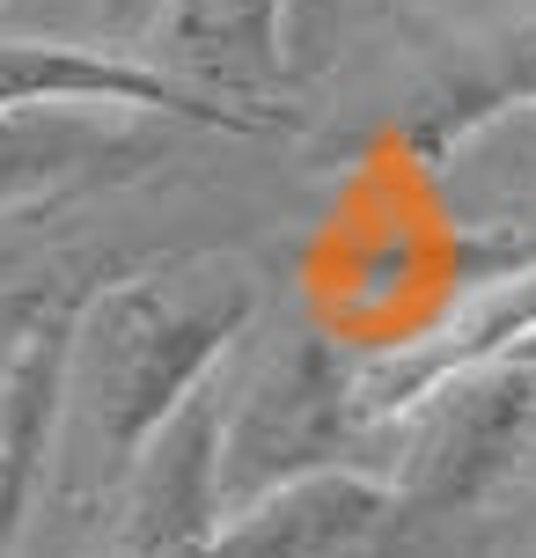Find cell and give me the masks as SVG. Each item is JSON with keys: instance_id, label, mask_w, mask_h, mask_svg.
<instances>
[{"instance_id": "obj_2", "label": "cell", "mask_w": 536, "mask_h": 558, "mask_svg": "<svg viewBox=\"0 0 536 558\" xmlns=\"http://www.w3.org/2000/svg\"><path fill=\"white\" fill-rule=\"evenodd\" d=\"M367 418V375L339 338L294 331L272 338L251 375L228 383V441H221V493L228 514L265 500L272 485L316 471H353Z\"/></svg>"}, {"instance_id": "obj_10", "label": "cell", "mask_w": 536, "mask_h": 558, "mask_svg": "<svg viewBox=\"0 0 536 558\" xmlns=\"http://www.w3.org/2000/svg\"><path fill=\"white\" fill-rule=\"evenodd\" d=\"M375 0H294V15H287V52H324L331 37H339L353 15H367Z\"/></svg>"}, {"instance_id": "obj_12", "label": "cell", "mask_w": 536, "mask_h": 558, "mask_svg": "<svg viewBox=\"0 0 536 558\" xmlns=\"http://www.w3.org/2000/svg\"><path fill=\"white\" fill-rule=\"evenodd\" d=\"M29 8H45V0H0V29H15Z\"/></svg>"}, {"instance_id": "obj_1", "label": "cell", "mask_w": 536, "mask_h": 558, "mask_svg": "<svg viewBox=\"0 0 536 558\" xmlns=\"http://www.w3.org/2000/svg\"><path fill=\"white\" fill-rule=\"evenodd\" d=\"M257 316V279L235 265L88 279L66 361V418L103 477L147 456V441L192 404Z\"/></svg>"}, {"instance_id": "obj_5", "label": "cell", "mask_w": 536, "mask_h": 558, "mask_svg": "<svg viewBox=\"0 0 536 558\" xmlns=\"http://www.w3.org/2000/svg\"><path fill=\"white\" fill-rule=\"evenodd\" d=\"M82 294H88V279L52 287V302L37 308V324L0 361V558L15 551V536L29 522V500L45 485V463H52V441L66 426V361H74Z\"/></svg>"}, {"instance_id": "obj_8", "label": "cell", "mask_w": 536, "mask_h": 558, "mask_svg": "<svg viewBox=\"0 0 536 558\" xmlns=\"http://www.w3.org/2000/svg\"><path fill=\"white\" fill-rule=\"evenodd\" d=\"M514 111H536V15L514 29H492L463 66L426 82L397 118V147L434 169L449 162L463 140H478L485 125H500Z\"/></svg>"}, {"instance_id": "obj_6", "label": "cell", "mask_w": 536, "mask_h": 558, "mask_svg": "<svg viewBox=\"0 0 536 558\" xmlns=\"http://www.w3.org/2000/svg\"><path fill=\"white\" fill-rule=\"evenodd\" d=\"M287 15H294V0H162V15H155L162 74H176L214 104L265 111L257 96L287 82V66H294Z\"/></svg>"}, {"instance_id": "obj_3", "label": "cell", "mask_w": 536, "mask_h": 558, "mask_svg": "<svg viewBox=\"0 0 536 558\" xmlns=\"http://www.w3.org/2000/svg\"><path fill=\"white\" fill-rule=\"evenodd\" d=\"M412 441L397 463V522H441L485 507L536 448V367L478 361L412 404Z\"/></svg>"}, {"instance_id": "obj_7", "label": "cell", "mask_w": 536, "mask_h": 558, "mask_svg": "<svg viewBox=\"0 0 536 558\" xmlns=\"http://www.w3.org/2000/svg\"><path fill=\"white\" fill-rule=\"evenodd\" d=\"M397 522V485L375 471H316L235 507L214 558H339Z\"/></svg>"}, {"instance_id": "obj_4", "label": "cell", "mask_w": 536, "mask_h": 558, "mask_svg": "<svg viewBox=\"0 0 536 558\" xmlns=\"http://www.w3.org/2000/svg\"><path fill=\"white\" fill-rule=\"evenodd\" d=\"M221 441H228V383L214 375L147 441L141 463L125 471V485H118V536L103 558H214V536L228 522Z\"/></svg>"}, {"instance_id": "obj_9", "label": "cell", "mask_w": 536, "mask_h": 558, "mask_svg": "<svg viewBox=\"0 0 536 558\" xmlns=\"http://www.w3.org/2000/svg\"><path fill=\"white\" fill-rule=\"evenodd\" d=\"M147 147L118 111L96 104H37V111L0 118V206H23L45 192H74L118 169H141Z\"/></svg>"}, {"instance_id": "obj_11", "label": "cell", "mask_w": 536, "mask_h": 558, "mask_svg": "<svg viewBox=\"0 0 536 558\" xmlns=\"http://www.w3.org/2000/svg\"><path fill=\"white\" fill-rule=\"evenodd\" d=\"M45 302H52V279H37V287H8V294H0V361L15 353V338L37 324V308H45Z\"/></svg>"}]
</instances>
